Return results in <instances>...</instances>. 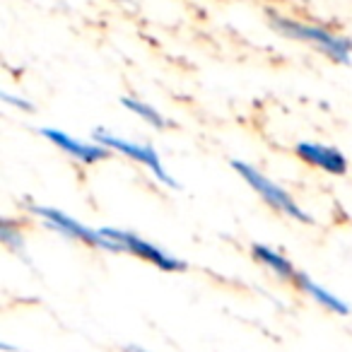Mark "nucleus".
<instances>
[{
  "instance_id": "nucleus-1",
  "label": "nucleus",
  "mask_w": 352,
  "mask_h": 352,
  "mask_svg": "<svg viewBox=\"0 0 352 352\" xmlns=\"http://www.w3.org/2000/svg\"><path fill=\"white\" fill-rule=\"evenodd\" d=\"M268 25L275 34H280L283 39L299 41L307 44L311 49H316L318 54H323L328 60L338 65H350L352 63V39L345 34H338L331 27L316 25V22H304L297 20L292 15H285L278 10H265Z\"/></svg>"
},
{
  "instance_id": "nucleus-2",
  "label": "nucleus",
  "mask_w": 352,
  "mask_h": 352,
  "mask_svg": "<svg viewBox=\"0 0 352 352\" xmlns=\"http://www.w3.org/2000/svg\"><path fill=\"white\" fill-rule=\"evenodd\" d=\"M232 169H234L261 198H263L265 206H270L273 210L283 212V215L289 217V220L302 222V225H311L314 222V217L309 215L307 210H302V208L297 206V201H294V198L289 196L283 186H278L273 179H268V176H265L263 171L256 169L254 164L241 162V160H232Z\"/></svg>"
},
{
  "instance_id": "nucleus-3",
  "label": "nucleus",
  "mask_w": 352,
  "mask_h": 352,
  "mask_svg": "<svg viewBox=\"0 0 352 352\" xmlns=\"http://www.w3.org/2000/svg\"><path fill=\"white\" fill-rule=\"evenodd\" d=\"M27 210H30L32 215L39 217V220L44 222V225L49 227V230L58 232V234L65 236V239L82 241V244L94 246V249H104V251H111V254H116V249H113L111 239H109V236L104 234L102 230H92V227L82 225L80 220L70 217L68 212L58 210V208L36 206V203L27 201Z\"/></svg>"
},
{
  "instance_id": "nucleus-4",
  "label": "nucleus",
  "mask_w": 352,
  "mask_h": 352,
  "mask_svg": "<svg viewBox=\"0 0 352 352\" xmlns=\"http://www.w3.org/2000/svg\"><path fill=\"white\" fill-rule=\"evenodd\" d=\"M102 232L111 239L116 254H131V256H135V258L157 265V268L164 270V273H182V270H186V261L166 254L164 249H160V246H155L152 241L138 236L135 232L113 230V227H104Z\"/></svg>"
},
{
  "instance_id": "nucleus-5",
  "label": "nucleus",
  "mask_w": 352,
  "mask_h": 352,
  "mask_svg": "<svg viewBox=\"0 0 352 352\" xmlns=\"http://www.w3.org/2000/svg\"><path fill=\"white\" fill-rule=\"evenodd\" d=\"M92 138H94V142H102V145L109 147V150L118 152V155L128 157V160H133V162H140L142 166H147V169L152 171V176H155L157 182L164 184L166 188H179V182L164 169L160 155H157V150L152 145H142V142H133V140H126V138H118V135H113V133H109L107 128H94Z\"/></svg>"
},
{
  "instance_id": "nucleus-6",
  "label": "nucleus",
  "mask_w": 352,
  "mask_h": 352,
  "mask_svg": "<svg viewBox=\"0 0 352 352\" xmlns=\"http://www.w3.org/2000/svg\"><path fill=\"white\" fill-rule=\"evenodd\" d=\"M41 135L49 142H54L58 150H63L68 157H73L75 162H82V164H97V162L107 160L109 157V147H104L102 142H85L78 138L68 135L65 131L58 128H41Z\"/></svg>"
},
{
  "instance_id": "nucleus-7",
  "label": "nucleus",
  "mask_w": 352,
  "mask_h": 352,
  "mask_svg": "<svg viewBox=\"0 0 352 352\" xmlns=\"http://www.w3.org/2000/svg\"><path fill=\"white\" fill-rule=\"evenodd\" d=\"M294 152H297V157L302 162H307V164L316 166V169H321V171H328V174H333V176H340L347 171L345 155L331 145L302 140L294 145Z\"/></svg>"
},
{
  "instance_id": "nucleus-8",
  "label": "nucleus",
  "mask_w": 352,
  "mask_h": 352,
  "mask_svg": "<svg viewBox=\"0 0 352 352\" xmlns=\"http://www.w3.org/2000/svg\"><path fill=\"white\" fill-rule=\"evenodd\" d=\"M294 285H297L304 294H309V297H311L316 304H321L323 309H328V311L338 314V316H345V314H350V304L342 302V297H338L336 292H331V289L323 287L321 283H316L314 278H309L307 273H297Z\"/></svg>"
},
{
  "instance_id": "nucleus-9",
  "label": "nucleus",
  "mask_w": 352,
  "mask_h": 352,
  "mask_svg": "<svg viewBox=\"0 0 352 352\" xmlns=\"http://www.w3.org/2000/svg\"><path fill=\"white\" fill-rule=\"evenodd\" d=\"M251 254H254V258L258 261L261 265H265V268H268L270 273L278 275L280 280H292L294 283L299 270L294 268L292 261H289L287 256H283L280 251H275L273 246H268V244H254Z\"/></svg>"
},
{
  "instance_id": "nucleus-10",
  "label": "nucleus",
  "mask_w": 352,
  "mask_h": 352,
  "mask_svg": "<svg viewBox=\"0 0 352 352\" xmlns=\"http://www.w3.org/2000/svg\"><path fill=\"white\" fill-rule=\"evenodd\" d=\"M121 104H123V109H128L131 113H135L138 118H142L145 123H150V126H155V128H166L169 126V121H166L164 116H162L160 111H157L152 104H147V102H142V99H138V97H123L121 99Z\"/></svg>"
},
{
  "instance_id": "nucleus-11",
  "label": "nucleus",
  "mask_w": 352,
  "mask_h": 352,
  "mask_svg": "<svg viewBox=\"0 0 352 352\" xmlns=\"http://www.w3.org/2000/svg\"><path fill=\"white\" fill-rule=\"evenodd\" d=\"M0 239H3V244H6L8 249L25 256V239H22V234H20V227H17L10 217H3V220H0Z\"/></svg>"
},
{
  "instance_id": "nucleus-12",
  "label": "nucleus",
  "mask_w": 352,
  "mask_h": 352,
  "mask_svg": "<svg viewBox=\"0 0 352 352\" xmlns=\"http://www.w3.org/2000/svg\"><path fill=\"white\" fill-rule=\"evenodd\" d=\"M3 102L12 104L15 109H22V111H34L32 102H27V99H22V97H15V94H10V92H3Z\"/></svg>"
},
{
  "instance_id": "nucleus-13",
  "label": "nucleus",
  "mask_w": 352,
  "mask_h": 352,
  "mask_svg": "<svg viewBox=\"0 0 352 352\" xmlns=\"http://www.w3.org/2000/svg\"><path fill=\"white\" fill-rule=\"evenodd\" d=\"M128 352H147V350H142V347H138V345H128Z\"/></svg>"
},
{
  "instance_id": "nucleus-14",
  "label": "nucleus",
  "mask_w": 352,
  "mask_h": 352,
  "mask_svg": "<svg viewBox=\"0 0 352 352\" xmlns=\"http://www.w3.org/2000/svg\"><path fill=\"white\" fill-rule=\"evenodd\" d=\"M113 3H123V6H131L133 0H113Z\"/></svg>"
}]
</instances>
